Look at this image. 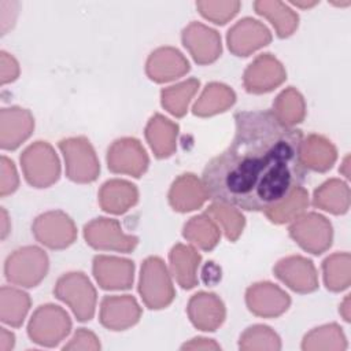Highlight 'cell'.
I'll list each match as a JSON object with an SVG mask.
<instances>
[{
	"label": "cell",
	"instance_id": "obj_1",
	"mask_svg": "<svg viewBox=\"0 0 351 351\" xmlns=\"http://www.w3.org/2000/svg\"><path fill=\"white\" fill-rule=\"evenodd\" d=\"M230 145L203 170L208 199L245 211H266L306 180L303 134L280 123L271 111L234 115Z\"/></svg>",
	"mask_w": 351,
	"mask_h": 351
},
{
	"label": "cell",
	"instance_id": "obj_2",
	"mask_svg": "<svg viewBox=\"0 0 351 351\" xmlns=\"http://www.w3.org/2000/svg\"><path fill=\"white\" fill-rule=\"evenodd\" d=\"M138 292L144 304L151 310L167 307L176 296L170 273L159 256H148L140 270Z\"/></svg>",
	"mask_w": 351,
	"mask_h": 351
},
{
	"label": "cell",
	"instance_id": "obj_3",
	"mask_svg": "<svg viewBox=\"0 0 351 351\" xmlns=\"http://www.w3.org/2000/svg\"><path fill=\"white\" fill-rule=\"evenodd\" d=\"M49 267L48 255L36 245L15 250L5 261L4 274L8 282L23 288L37 287L47 276Z\"/></svg>",
	"mask_w": 351,
	"mask_h": 351
},
{
	"label": "cell",
	"instance_id": "obj_4",
	"mask_svg": "<svg viewBox=\"0 0 351 351\" xmlns=\"http://www.w3.org/2000/svg\"><path fill=\"white\" fill-rule=\"evenodd\" d=\"M55 296L64 302L81 322L90 321L96 308V289L82 271H70L58 278Z\"/></svg>",
	"mask_w": 351,
	"mask_h": 351
},
{
	"label": "cell",
	"instance_id": "obj_5",
	"mask_svg": "<svg viewBox=\"0 0 351 351\" xmlns=\"http://www.w3.org/2000/svg\"><path fill=\"white\" fill-rule=\"evenodd\" d=\"M21 166L29 185L34 188H48L59 180V158L47 141L30 144L21 155Z\"/></svg>",
	"mask_w": 351,
	"mask_h": 351
},
{
	"label": "cell",
	"instance_id": "obj_6",
	"mask_svg": "<svg viewBox=\"0 0 351 351\" xmlns=\"http://www.w3.org/2000/svg\"><path fill=\"white\" fill-rule=\"evenodd\" d=\"M58 145L64 158L69 180L77 184H89L99 177L100 163L86 137H69L60 140Z\"/></svg>",
	"mask_w": 351,
	"mask_h": 351
},
{
	"label": "cell",
	"instance_id": "obj_7",
	"mask_svg": "<svg viewBox=\"0 0 351 351\" xmlns=\"http://www.w3.org/2000/svg\"><path fill=\"white\" fill-rule=\"evenodd\" d=\"M71 329V319L66 310L56 304L40 306L27 324V335L38 346H58Z\"/></svg>",
	"mask_w": 351,
	"mask_h": 351
},
{
	"label": "cell",
	"instance_id": "obj_8",
	"mask_svg": "<svg viewBox=\"0 0 351 351\" xmlns=\"http://www.w3.org/2000/svg\"><path fill=\"white\" fill-rule=\"evenodd\" d=\"M288 232L300 248L314 255H321L329 250L333 240L332 223L318 213L299 215L292 221Z\"/></svg>",
	"mask_w": 351,
	"mask_h": 351
},
{
	"label": "cell",
	"instance_id": "obj_9",
	"mask_svg": "<svg viewBox=\"0 0 351 351\" xmlns=\"http://www.w3.org/2000/svg\"><path fill=\"white\" fill-rule=\"evenodd\" d=\"M32 232L40 244L51 250L67 248L77 239V228L73 219L60 210L40 214L33 221Z\"/></svg>",
	"mask_w": 351,
	"mask_h": 351
},
{
	"label": "cell",
	"instance_id": "obj_10",
	"mask_svg": "<svg viewBox=\"0 0 351 351\" xmlns=\"http://www.w3.org/2000/svg\"><path fill=\"white\" fill-rule=\"evenodd\" d=\"M84 237L88 245L100 251L132 252L138 239L123 233L121 223L112 218H95L84 226Z\"/></svg>",
	"mask_w": 351,
	"mask_h": 351
},
{
	"label": "cell",
	"instance_id": "obj_11",
	"mask_svg": "<svg viewBox=\"0 0 351 351\" xmlns=\"http://www.w3.org/2000/svg\"><path fill=\"white\" fill-rule=\"evenodd\" d=\"M148 165V155L134 137L118 138L107 151V167L115 174H128L138 178L147 171Z\"/></svg>",
	"mask_w": 351,
	"mask_h": 351
},
{
	"label": "cell",
	"instance_id": "obj_12",
	"mask_svg": "<svg viewBox=\"0 0 351 351\" xmlns=\"http://www.w3.org/2000/svg\"><path fill=\"white\" fill-rule=\"evenodd\" d=\"M287 80V71L281 62L271 53L256 56L244 71L243 84L248 93H267Z\"/></svg>",
	"mask_w": 351,
	"mask_h": 351
},
{
	"label": "cell",
	"instance_id": "obj_13",
	"mask_svg": "<svg viewBox=\"0 0 351 351\" xmlns=\"http://www.w3.org/2000/svg\"><path fill=\"white\" fill-rule=\"evenodd\" d=\"M245 303L252 314L262 318H276L289 308L291 298L278 285L263 281L247 289Z\"/></svg>",
	"mask_w": 351,
	"mask_h": 351
},
{
	"label": "cell",
	"instance_id": "obj_14",
	"mask_svg": "<svg viewBox=\"0 0 351 351\" xmlns=\"http://www.w3.org/2000/svg\"><path fill=\"white\" fill-rule=\"evenodd\" d=\"M270 30L262 22L252 18L240 19L226 34L228 48L236 56H248L270 44Z\"/></svg>",
	"mask_w": 351,
	"mask_h": 351
},
{
	"label": "cell",
	"instance_id": "obj_15",
	"mask_svg": "<svg viewBox=\"0 0 351 351\" xmlns=\"http://www.w3.org/2000/svg\"><path fill=\"white\" fill-rule=\"evenodd\" d=\"M181 40L197 64H210L221 56L219 33L200 22H191L182 30Z\"/></svg>",
	"mask_w": 351,
	"mask_h": 351
},
{
	"label": "cell",
	"instance_id": "obj_16",
	"mask_svg": "<svg viewBox=\"0 0 351 351\" xmlns=\"http://www.w3.org/2000/svg\"><path fill=\"white\" fill-rule=\"evenodd\" d=\"M274 276L288 288L298 293H310L318 288V274L314 263L300 255L280 259L274 269Z\"/></svg>",
	"mask_w": 351,
	"mask_h": 351
},
{
	"label": "cell",
	"instance_id": "obj_17",
	"mask_svg": "<svg viewBox=\"0 0 351 351\" xmlns=\"http://www.w3.org/2000/svg\"><path fill=\"white\" fill-rule=\"evenodd\" d=\"M141 307L132 295L104 296L100 304V324L110 330H125L138 322Z\"/></svg>",
	"mask_w": 351,
	"mask_h": 351
},
{
	"label": "cell",
	"instance_id": "obj_18",
	"mask_svg": "<svg viewBox=\"0 0 351 351\" xmlns=\"http://www.w3.org/2000/svg\"><path fill=\"white\" fill-rule=\"evenodd\" d=\"M93 276L103 289H129L133 284L134 263L129 259L96 255L92 265Z\"/></svg>",
	"mask_w": 351,
	"mask_h": 351
},
{
	"label": "cell",
	"instance_id": "obj_19",
	"mask_svg": "<svg viewBox=\"0 0 351 351\" xmlns=\"http://www.w3.org/2000/svg\"><path fill=\"white\" fill-rule=\"evenodd\" d=\"M192 325L204 332L217 330L226 317L225 304L221 298L211 292L195 293L186 307Z\"/></svg>",
	"mask_w": 351,
	"mask_h": 351
},
{
	"label": "cell",
	"instance_id": "obj_20",
	"mask_svg": "<svg viewBox=\"0 0 351 351\" xmlns=\"http://www.w3.org/2000/svg\"><path fill=\"white\" fill-rule=\"evenodd\" d=\"M34 129L32 112L22 107H8L0 111V147L16 149L26 141Z\"/></svg>",
	"mask_w": 351,
	"mask_h": 351
},
{
	"label": "cell",
	"instance_id": "obj_21",
	"mask_svg": "<svg viewBox=\"0 0 351 351\" xmlns=\"http://www.w3.org/2000/svg\"><path fill=\"white\" fill-rule=\"evenodd\" d=\"M189 71L188 59L173 47L155 49L147 59L145 73L155 82H169L185 75Z\"/></svg>",
	"mask_w": 351,
	"mask_h": 351
},
{
	"label": "cell",
	"instance_id": "obj_22",
	"mask_svg": "<svg viewBox=\"0 0 351 351\" xmlns=\"http://www.w3.org/2000/svg\"><path fill=\"white\" fill-rule=\"evenodd\" d=\"M208 199L203 182L192 173L176 178L169 191V203L174 211L188 213L200 208Z\"/></svg>",
	"mask_w": 351,
	"mask_h": 351
},
{
	"label": "cell",
	"instance_id": "obj_23",
	"mask_svg": "<svg viewBox=\"0 0 351 351\" xmlns=\"http://www.w3.org/2000/svg\"><path fill=\"white\" fill-rule=\"evenodd\" d=\"M138 200V191L134 184L126 180H108L99 189V204L110 214H123Z\"/></svg>",
	"mask_w": 351,
	"mask_h": 351
},
{
	"label": "cell",
	"instance_id": "obj_24",
	"mask_svg": "<svg viewBox=\"0 0 351 351\" xmlns=\"http://www.w3.org/2000/svg\"><path fill=\"white\" fill-rule=\"evenodd\" d=\"M178 130V125L169 118L160 114L151 117L145 126V138L156 158L165 159L174 154Z\"/></svg>",
	"mask_w": 351,
	"mask_h": 351
},
{
	"label": "cell",
	"instance_id": "obj_25",
	"mask_svg": "<svg viewBox=\"0 0 351 351\" xmlns=\"http://www.w3.org/2000/svg\"><path fill=\"white\" fill-rule=\"evenodd\" d=\"M200 261V254L192 245L176 244L170 250V271L181 288L192 289L197 285V269Z\"/></svg>",
	"mask_w": 351,
	"mask_h": 351
},
{
	"label": "cell",
	"instance_id": "obj_26",
	"mask_svg": "<svg viewBox=\"0 0 351 351\" xmlns=\"http://www.w3.org/2000/svg\"><path fill=\"white\" fill-rule=\"evenodd\" d=\"M300 155L304 167L318 173L330 170L337 159L336 147L319 134H310L303 140Z\"/></svg>",
	"mask_w": 351,
	"mask_h": 351
},
{
	"label": "cell",
	"instance_id": "obj_27",
	"mask_svg": "<svg viewBox=\"0 0 351 351\" xmlns=\"http://www.w3.org/2000/svg\"><path fill=\"white\" fill-rule=\"evenodd\" d=\"M313 204L335 215L346 214L350 208V188L339 178H330L314 191Z\"/></svg>",
	"mask_w": 351,
	"mask_h": 351
},
{
	"label": "cell",
	"instance_id": "obj_28",
	"mask_svg": "<svg viewBox=\"0 0 351 351\" xmlns=\"http://www.w3.org/2000/svg\"><path fill=\"white\" fill-rule=\"evenodd\" d=\"M236 101L234 92L225 84L210 82L203 89L199 99L192 107V112L197 117H213L230 108Z\"/></svg>",
	"mask_w": 351,
	"mask_h": 351
},
{
	"label": "cell",
	"instance_id": "obj_29",
	"mask_svg": "<svg viewBox=\"0 0 351 351\" xmlns=\"http://www.w3.org/2000/svg\"><path fill=\"white\" fill-rule=\"evenodd\" d=\"M254 8L256 14L265 16L274 26L280 38L289 37L298 29L299 16L285 3L276 0H259L254 3Z\"/></svg>",
	"mask_w": 351,
	"mask_h": 351
},
{
	"label": "cell",
	"instance_id": "obj_30",
	"mask_svg": "<svg viewBox=\"0 0 351 351\" xmlns=\"http://www.w3.org/2000/svg\"><path fill=\"white\" fill-rule=\"evenodd\" d=\"M271 114L284 126L293 128L306 117V103L303 96L293 86L284 89L274 99Z\"/></svg>",
	"mask_w": 351,
	"mask_h": 351
},
{
	"label": "cell",
	"instance_id": "obj_31",
	"mask_svg": "<svg viewBox=\"0 0 351 351\" xmlns=\"http://www.w3.org/2000/svg\"><path fill=\"white\" fill-rule=\"evenodd\" d=\"M182 236L203 251H211L221 239L219 226L207 215L192 217L182 229Z\"/></svg>",
	"mask_w": 351,
	"mask_h": 351
},
{
	"label": "cell",
	"instance_id": "obj_32",
	"mask_svg": "<svg viewBox=\"0 0 351 351\" xmlns=\"http://www.w3.org/2000/svg\"><path fill=\"white\" fill-rule=\"evenodd\" d=\"M30 304L32 302L26 292L12 287H1L0 318L4 324L14 328L21 326L26 318Z\"/></svg>",
	"mask_w": 351,
	"mask_h": 351
},
{
	"label": "cell",
	"instance_id": "obj_33",
	"mask_svg": "<svg viewBox=\"0 0 351 351\" xmlns=\"http://www.w3.org/2000/svg\"><path fill=\"white\" fill-rule=\"evenodd\" d=\"M322 273L325 287L332 292H340L351 284V256L348 252H335L324 259Z\"/></svg>",
	"mask_w": 351,
	"mask_h": 351
},
{
	"label": "cell",
	"instance_id": "obj_34",
	"mask_svg": "<svg viewBox=\"0 0 351 351\" xmlns=\"http://www.w3.org/2000/svg\"><path fill=\"white\" fill-rule=\"evenodd\" d=\"M200 86L199 80L189 78L180 84L171 85L160 90V103L171 115L184 117L188 111V104Z\"/></svg>",
	"mask_w": 351,
	"mask_h": 351
},
{
	"label": "cell",
	"instance_id": "obj_35",
	"mask_svg": "<svg viewBox=\"0 0 351 351\" xmlns=\"http://www.w3.org/2000/svg\"><path fill=\"white\" fill-rule=\"evenodd\" d=\"M308 207V193L303 186L293 189L285 199H282L276 206L265 211L266 217L274 223L291 222L304 213Z\"/></svg>",
	"mask_w": 351,
	"mask_h": 351
},
{
	"label": "cell",
	"instance_id": "obj_36",
	"mask_svg": "<svg viewBox=\"0 0 351 351\" xmlns=\"http://www.w3.org/2000/svg\"><path fill=\"white\" fill-rule=\"evenodd\" d=\"M347 341L341 328L337 324H328L308 332L303 341L302 350L317 351V350H346Z\"/></svg>",
	"mask_w": 351,
	"mask_h": 351
},
{
	"label": "cell",
	"instance_id": "obj_37",
	"mask_svg": "<svg viewBox=\"0 0 351 351\" xmlns=\"http://www.w3.org/2000/svg\"><path fill=\"white\" fill-rule=\"evenodd\" d=\"M217 225H219L228 240L236 241L245 225L244 215L239 211V208L214 202L206 210V213Z\"/></svg>",
	"mask_w": 351,
	"mask_h": 351
},
{
	"label": "cell",
	"instance_id": "obj_38",
	"mask_svg": "<svg viewBox=\"0 0 351 351\" xmlns=\"http://www.w3.org/2000/svg\"><path fill=\"white\" fill-rule=\"evenodd\" d=\"M239 348L243 351L280 350L281 340L270 326L252 325L241 333L239 340Z\"/></svg>",
	"mask_w": 351,
	"mask_h": 351
},
{
	"label": "cell",
	"instance_id": "obj_39",
	"mask_svg": "<svg viewBox=\"0 0 351 351\" xmlns=\"http://www.w3.org/2000/svg\"><path fill=\"white\" fill-rule=\"evenodd\" d=\"M240 1H197L196 8L208 21L217 25H225L240 10Z\"/></svg>",
	"mask_w": 351,
	"mask_h": 351
},
{
	"label": "cell",
	"instance_id": "obj_40",
	"mask_svg": "<svg viewBox=\"0 0 351 351\" xmlns=\"http://www.w3.org/2000/svg\"><path fill=\"white\" fill-rule=\"evenodd\" d=\"M0 171H1L0 195H1V197H4L16 191V188L19 185V178H18V173L14 166V162L11 159H8L7 156H1Z\"/></svg>",
	"mask_w": 351,
	"mask_h": 351
},
{
	"label": "cell",
	"instance_id": "obj_41",
	"mask_svg": "<svg viewBox=\"0 0 351 351\" xmlns=\"http://www.w3.org/2000/svg\"><path fill=\"white\" fill-rule=\"evenodd\" d=\"M63 350H100V343L96 335L85 328L77 329L71 340L63 346Z\"/></svg>",
	"mask_w": 351,
	"mask_h": 351
},
{
	"label": "cell",
	"instance_id": "obj_42",
	"mask_svg": "<svg viewBox=\"0 0 351 351\" xmlns=\"http://www.w3.org/2000/svg\"><path fill=\"white\" fill-rule=\"evenodd\" d=\"M19 75V66L15 58L5 51H1L0 53V81L1 84L12 82Z\"/></svg>",
	"mask_w": 351,
	"mask_h": 351
},
{
	"label": "cell",
	"instance_id": "obj_43",
	"mask_svg": "<svg viewBox=\"0 0 351 351\" xmlns=\"http://www.w3.org/2000/svg\"><path fill=\"white\" fill-rule=\"evenodd\" d=\"M200 276H202V281H203L204 285L214 287V285H217L221 281V277H222L221 267L215 262L208 261V262H206L203 265Z\"/></svg>",
	"mask_w": 351,
	"mask_h": 351
},
{
	"label": "cell",
	"instance_id": "obj_44",
	"mask_svg": "<svg viewBox=\"0 0 351 351\" xmlns=\"http://www.w3.org/2000/svg\"><path fill=\"white\" fill-rule=\"evenodd\" d=\"M182 350H221V346L217 344L213 339L206 337H195L191 341L185 343Z\"/></svg>",
	"mask_w": 351,
	"mask_h": 351
},
{
	"label": "cell",
	"instance_id": "obj_45",
	"mask_svg": "<svg viewBox=\"0 0 351 351\" xmlns=\"http://www.w3.org/2000/svg\"><path fill=\"white\" fill-rule=\"evenodd\" d=\"M15 344V336L5 328H0V351H10Z\"/></svg>",
	"mask_w": 351,
	"mask_h": 351
},
{
	"label": "cell",
	"instance_id": "obj_46",
	"mask_svg": "<svg viewBox=\"0 0 351 351\" xmlns=\"http://www.w3.org/2000/svg\"><path fill=\"white\" fill-rule=\"evenodd\" d=\"M339 313L341 314V317L344 318L346 322H350V295H347V296L344 298V300L341 302L340 308H339Z\"/></svg>",
	"mask_w": 351,
	"mask_h": 351
},
{
	"label": "cell",
	"instance_id": "obj_47",
	"mask_svg": "<svg viewBox=\"0 0 351 351\" xmlns=\"http://www.w3.org/2000/svg\"><path fill=\"white\" fill-rule=\"evenodd\" d=\"M10 232V226H8V215L7 211L1 207V239L4 240L7 237Z\"/></svg>",
	"mask_w": 351,
	"mask_h": 351
},
{
	"label": "cell",
	"instance_id": "obj_48",
	"mask_svg": "<svg viewBox=\"0 0 351 351\" xmlns=\"http://www.w3.org/2000/svg\"><path fill=\"white\" fill-rule=\"evenodd\" d=\"M348 163H350V156H346L344 160H343V163H341V166H340V173H343L346 178L350 177V171H348L350 165H348Z\"/></svg>",
	"mask_w": 351,
	"mask_h": 351
},
{
	"label": "cell",
	"instance_id": "obj_49",
	"mask_svg": "<svg viewBox=\"0 0 351 351\" xmlns=\"http://www.w3.org/2000/svg\"><path fill=\"white\" fill-rule=\"evenodd\" d=\"M293 5L296 7H302V8H308V7H314L315 4H318V1H292Z\"/></svg>",
	"mask_w": 351,
	"mask_h": 351
}]
</instances>
